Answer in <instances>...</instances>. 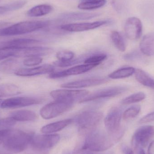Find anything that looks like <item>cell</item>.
<instances>
[{
  "label": "cell",
  "instance_id": "4316f807",
  "mask_svg": "<svg viewBox=\"0 0 154 154\" xmlns=\"http://www.w3.org/2000/svg\"><path fill=\"white\" fill-rule=\"evenodd\" d=\"M106 3V0H93L86 1L80 3L78 7L80 10H91L98 9L104 6Z\"/></svg>",
  "mask_w": 154,
  "mask_h": 154
},
{
  "label": "cell",
  "instance_id": "3957f363",
  "mask_svg": "<svg viewBox=\"0 0 154 154\" xmlns=\"http://www.w3.org/2000/svg\"><path fill=\"white\" fill-rule=\"evenodd\" d=\"M103 118V114L100 111L88 110L79 114L75 119L79 134L87 135L97 129Z\"/></svg>",
  "mask_w": 154,
  "mask_h": 154
},
{
  "label": "cell",
  "instance_id": "277c9868",
  "mask_svg": "<svg viewBox=\"0 0 154 154\" xmlns=\"http://www.w3.org/2000/svg\"><path fill=\"white\" fill-rule=\"evenodd\" d=\"M50 24L48 21H25L0 29V37L16 36L31 33L46 28Z\"/></svg>",
  "mask_w": 154,
  "mask_h": 154
},
{
  "label": "cell",
  "instance_id": "9a60e30c",
  "mask_svg": "<svg viewBox=\"0 0 154 154\" xmlns=\"http://www.w3.org/2000/svg\"><path fill=\"white\" fill-rule=\"evenodd\" d=\"M107 21H99L91 23H79L64 24L60 29L70 32H80L94 29L107 23Z\"/></svg>",
  "mask_w": 154,
  "mask_h": 154
},
{
  "label": "cell",
  "instance_id": "1f68e13d",
  "mask_svg": "<svg viewBox=\"0 0 154 154\" xmlns=\"http://www.w3.org/2000/svg\"><path fill=\"white\" fill-rule=\"evenodd\" d=\"M141 108L139 105H135L125 110L122 115L124 120H128L135 118L139 114Z\"/></svg>",
  "mask_w": 154,
  "mask_h": 154
},
{
  "label": "cell",
  "instance_id": "8992f818",
  "mask_svg": "<svg viewBox=\"0 0 154 154\" xmlns=\"http://www.w3.org/2000/svg\"><path fill=\"white\" fill-rule=\"evenodd\" d=\"M60 139V136L57 134L34 135L30 145L33 150L45 153L54 147L59 142Z\"/></svg>",
  "mask_w": 154,
  "mask_h": 154
},
{
  "label": "cell",
  "instance_id": "f35d334b",
  "mask_svg": "<svg viewBox=\"0 0 154 154\" xmlns=\"http://www.w3.org/2000/svg\"><path fill=\"white\" fill-rule=\"evenodd\" d=\"M142 56L138 51H134L125 54L124 56V59L128 61H134L141 58Z\"/></svg>",
  "mask_w": 154,
  "mask_h": 154
},
{
  "label": "cell",
  "instance_id": "ba28073f",
  "mask_svg": "<svg viewBox=\"0 0 154 154\" xmlns=\"http://www.w3.org/2000/svg\"><path fill=\"white\" fill-rule=\"evenodd\" d=\"M89 91L86 90H69L62 89L52 91L50 95L55 100H63L74 102L79 101L88 96Z\"/></svg>",
  "mask_w": 154,
  "mask_h": 154
},
{
  "label": "cell",
  "instance_id": "836d02e7",
  "mask_svg": "<svg viewBox=\"0 0 154 154\" xmlns=\"http://www.w3.org/2000/svg\"><path fill=\"white\" fill-rule=\"evenodd\" d=\"M42 60L43 59L41 57H29L23 60V63L26 66H34L40 64Z\"/></svg>",
  "mask_w": 154,
  "mask_h": 154
},
{
  "label": "cell",
  "instance_id": "7402d4cb",
  "mask_svg": "<svg viewBox=\"0 0 154 154\" xmlns=\"http://www.w3.org/2000/svg\"><path fill=\"white\" fill-rule=\"evenodd\" d=\"M52 10L53 7L49 5H39L30 9L27 12V15L31 17H40L50 13Z\"/></svg>",
  "mask_w": 154,
  "mask_h": 154
},
{
  "label": "cell",
  "instance_id": "d590c367",
  "mask_svg": "<svg viewBox=\"0 0 154 154\" xmlns=\"http://www.w3.org/2000/svg\"><path fill=\"white\" fill-rule=\"evenodd\" d=\"M27 3V1L26 0H19L6 5L5 6L7 7L8 11H11L23 8Z\"/></svg>",
  "mask_w": 154,
  "mask_h": 154
},
{
  "label": "cell",
  "instance_id": "ee69618b",
  "mask_svg": "<svg viewBox=\"0 0 154 154\" xmlns=\"http://www.w3.org/2000/svg\"><path fill=\"white\" fill-rule=\"evenodd\" d=\"M139 154H146L144 151L143 149H141L139 150Z\"/></svg>",
  "mask_w": 154,
  "mask_h": 154
},
{
  "label": "cell",
  "instance_id": "4fadbf2b",
  "mask_svg": "<svg viewBox=\"0 0 154 154\" xmlns=\"http://www.w3.org/2000/svg\"><path fill=\"white\" fill-rule=\"evenodd\" d=\"M97 66L95 65L84 64L83 65L75 66L62 71L53 72L50 74L49 77L51 79H57L70 76L81 75L88 72Z\"/></svg>",
  "mask_w": 154,
  "mask_h": 154
},
{
  "label": "cell",
  "instance_id": "ac0fdd59",
  "mask_svg": "<svg viewBox=\"0 0 154 154\" xmlns=\"http://www.w3.org/2000/svg\"><path fill=\"white\" fill-rule=\"evenodd\" d=\"M141 52L147 56L154 55V33H150L144 36L140 43Z\"/></svg>",
  "mask_w": 154,
  "mask_h": 154
},
{
  "label": "cell",
  "instance_id": "4dcf8cb0",
  "mask_svg": "<svg viewBox=\"0 0 154 154\" xmlns=\"http://www.w3.org/2000/svg\"><path fill=\"white\" fill-rule=\"evenodd\" d=\"M106 58L107 55L103 53L94 54L85 59L84 63L98 66Z\"/></svg>",
  "mask_w": 154,
  "mask_h": 154
},
{
  "label": "cell",
  "instance_id": "f546056e",
  "mask_svg": "<svg viewBox=\"0 0 154 154\" xmlns=\"http://www.w3.org/2000/svg\"><path fill=\"white\" fill-rule=\"evenodd\" d=\"M19 49L20 48H1L0 60L6 59L10 57H18Z\"/></svg>",
  "mask_w": 154,
  "mask_h": 154
},
{
  "label": "cell",
  "instance_id": "bcb514c9",
  "mask_svg": "<svg viewBox=\"0 0 154 154\" xmlns=\"http://www.w3.org/2000/svg\"><path fill=\"white\" fill-rule=\"evenodd\" d=\"M2 100L0 99V105H1V104L2 103Z\"/></svg>",
  "mask_w": 154,
  "mask_h": 154
},
{
  "label": "cell",
  "instance_id": "8d00e7d4",
  "mask_svg": "<svg viewBox=\"0 0 154 154\" xmlns=\"http://www.w3.org/2000/svg\"><path fill=\"white\" fill-rule=\"evenodd\" d=\"M64 154H116L112 152H96L92 151L81 150L80 149L75 150L74 151H66Z\"/></svg>",
  "mask_w": 154,
  "mask_h": 154
},
{
  "label": "cell",
  "instance_id": "30bf717a",
  "mask_svg": "<svg viewBox=\"0 0 154 154\" xmlns=\"http://www.w3.org/2000/svg\"><path fill=\"white\" fill-rule=\"evenodd\" d=\"M127 90V88L122 86L103 89L88 94L79 101L81 103L89 102L101 99L114 97L123 94Z\"/></svg>",
  "mask_w": 154,
  "mask_h": 154
},
{
  "label": "cell",
  "instance_id": "7bdbcfd3",
  "mask_svg": "<svg viewBox=\"0 0 154 154\" xmlns=\"http://www.w3.org/2000/svg\"><path fill=\"white\" fill-rule=\"evenodd\" d=\"M8 12V9L6 6H0V14H4Z\"/></svg>",
  "mask_w": 154,
  "mask_h": 154
},
{
  "label": "cell",
  "instance_id": "2e32d148",
  "mask_svg": "<svg viewBox=\"0 0 154 154\" xmlns=\"http://www.w3.org/2000/svg\"><path fill=\"white\" fill-rule=\"evenodd\" d=\"M55 67L52 65L46 64L31 68H20L14 73L16 75L21 77H32L40 75L54 72Z\"/></svg>",
  "mask_w": 154,
  "mask_h": 154
},
{
  "label": "cell",
  "instance_id": "f6af8a7d",
  "mask_svg": "<svg viewBox=\"0 0 154 154\" xmlns=\"http://www.w3.org/2000/svg\"><path fill=\"white\" fill-rule=\"evenodd\" d=\"M0 154H10L9 153H7L5 152H2V151H0Z\"/></svg>",
  "mask_w": 154,
  "mask_h": 154
},
{
  "label": "cell",
  "instance_id": "7dc6e473",
  "mask_svg": "<svg viewBox=\"0 0 154 154\" xmlns=\"http://www.w3.org/2000/svg\"><path fill=\"white\" fill-rule=\"evenodd\" d=\"M84 1H93V0H84Z\"/></svg>",
  "mask_w": 154,
  "mask_h": 154
},
{
  "label": "cell",
  "instance_id": "d6986e66",
  "mask_svg": "<svg viewBox=\"0 0 154 154\" xmlns=\"http://www.w3.org/2000/svg\"><path fill=\"white\" fill-rule=\"evenodd\" d=\"M73 122V119H71L57 121L44 126L41 128V131L45 134H53L61 131Z\"/></svg>",
  "mask_w": 154,
  "mask_h": 154
},
{
  "label": "cell",
  "instance_id": "6da1fadb",
  "mask_svg": "<svg viewBox=\"0 0 154 154\" xmlns=\"http://www.w3.org/2000/svg\"><path fill=\"white\" fill-rule=\"evenodd\" d=\"M125 132L122 128L113 133L96 129L86 136L83 145L79 149L96 152L107 151L120 141Z\"/></svg>",
  "mask_w": 154,
  "mask_h": 154
},
{
  "label": "cell",
  "instance_id": "7c38bea8",
  "mask_svg": "<svg viewBox=\"0 0 154 154\" xmlns=\"http://www.w3.org/2000/svg\"><path fill=\"white\" fill-rule=\"evenodd\" d=\"M143 23L137 17L128 18L125 25L126 36L129 39L136 40L140 38L143 33Z\"/></svg>",
  "mask_w": 154,
  "mask_h": 154
},
{
  "label": "cell",
  "instance_id": "60d3db41",
  "mask_svg": "<svg viewBox=\"0 0 154 154\" xmlns=\"http://www.w3.org/2000/svg\"><path fill=\"white\" fill-rule=\"evenodd\" d=\"M122 151L124 154H134L132 149L125 145L122 146Z\"/></svg>",
  "mask_w": 154,
  "mask_h": 154
},
{
  "label": "cell",
  "instance_id": "d6a6232c",
  "mask_svg": "<svg viewBox=\"0 0 154 154\" xmlns=\"http://www.w3.org/2000/svg\"><path fill=\"white\" fill-rule=\"evenodd\" d=\"M75 54L72 51H62L57 53L56 57L58 60L61 61H69L73 59Z\"/></svg>",
  "mask_w": 154,
  "mask_h": 154
},
{
  "label": "cell",
  "instance_id": "7a4b0ae2",
  "mask_svg": "<svg viewBox=\"0 0 154 154\" xmlns=\"http://www.w3.org/2000/svg\"><path fill=\"white\" fill-rule=\"evenodd\" d=\"M34 134L20 130H3V146L5 150L11 153L21 152L28 148Z\"/></svg>",
  "mask_w": 154,
  "mask_h": 154
},
{
  "label": "cell",
  "instance_id": "f1b7e54d",
  "mask_svg": "<svg viewBox=\"0 0 154 154\" xmlns=\"http://www.w3.org/2000/svg\"><path fill=\"white\" fill-rule=\"evenodd\" d=\"M146 98V95L144 92H138L132 94L122 100L121 104L122 105H128L137 102H140Z\"/></svg>",
  "mask_w": 154,
  "mask_h": 154
},
{
  "label": "cell",
  "instance_id": "44dd1931",
  "mask_svg": "<svg viewBox=\"0 0 154 154\" xmlns=\"http://www.w3.org/2000/svg\"><path fill=\"white\" fill-rule=\"evenodd\" d=\"M20 68V62L14 59H6L0 63V71L5 74H11Z\"/></svg>",
  "mask_w": 154,
  "mask_h": 154
},
{
  "label": "cell",
  "instance_id": "d4e9b609",
  "mask_svg": "<svg viewBox=\"0 0 154 154\" xmlns=\"http://www.w3.org/2000/svg\"><path fill=\"white\" fill-rule=\"evenodd\" d=\"M20 88L11 83L0 84V97H10L20 94Z\"/></svg>",
  "mask_w": 154,
  "mask_h": 154
},
{
  "label": "cell",
  "instance_id": "52a82bcc",
  "mask_svg": "<svg viewBox=\"0 0 154 154\" xmlns=\"http://www.w3.org/2000/svg\"><path fill=\"white\" fill-rule=\"evenodd\" d=\"M154 136V127L145 125L138 128L132 137V145L139 150L147 146Z\"/></svg>",
  "mask_w": 154,
  "mask_h": 154
},
{
  "label": "cell",
  "instance_id": "8fae6325",
  "mask_svg": "<svg viewBox=\"0 0 154 154\" xmlns=\"http://www.w3.org/2000/svg\"><path fill=\"white\" fill-rule=\"evenodd\" d=\"M122 115L121 109L117 107H114L109 110L104 119L105 128L107 132L115 133L121 129Z\"/></svg>",
  "mask_w": 154,
  "mask_h": 154
},
{
  "label": "cell",
  "instance_id": "484cf974",
  "mask_svg": "<svg viewBox=\"0 0 154 154\" xmlns=\"http://www.w3.org/2000/svg\"><path fill=\"white\" fill-rule=\"evenodd\" d=\"M136 69L132 67H125L115 70L109 75V78L113 79H125L134 74Z\"/></svg>",
  "mask_w": 154,
  "mask_h": 154
},
{
  "label": "cell",
  "instance_id": "5bb4252c",
  "mask_svg": "<svg viewBox=\"0 0 154 154\" xmlns=\"http://www.w3.org/2000/svg\"><path fill=\"white\" fill-rule=\"evenodd\" d=\"M108 81L107 78L101 77L88 78L63 83L61 84L60 87L62 88H82L101 85L106 83Z\"/></svg>",
  "mask_w": 154,
  "mask_h": 154
},
{
  "label": "cell",
  "instance_id": "cb8c5ba5",
  "mask_svg": "<svg viewBox=\"0 0 154 154\" xmlns=\"http://www.w3.org/2000/svg\"><path fill=\"white\" fill-rule=\"evenodd\" d=\"M98 14L88 13L84 12H70L63 14L60 16V18L64 20H87L95 18L98 16Z\"/></svg>",
  "mask_w": 154,
  "mask_h": 154
},
{
  "label": "cell",
  "instance_id": "5b68a950",
  "mask_svg": "<svg viewBox=\"0 0 154 154\" xmlns=\"http://www.w3.org/2000/svg\"><path fill=\"white\" fill-rule=\"evenodd\" d=\"M73 104L74 102L71 101L55 100L42 107L40 110V114L44 119H51L71 109Z\"/></svg>",
  "mask_w": 154,
  "mask_h": 154
},
{
  "label": "cell",
  "instance_id": "9c48e42d",
  "mask_svg": "<svg viewBox=\"0 0 154 154\" xmlns=\"http://www.w3.org/2000/svg\"><path fill=\"white\" fill-rule=\"evenodd\" d=\"M43 100L42 99L33 97H14L2 101L0 107L2 109L19 108L41 104Z\"/></svg>",
  "mask_w": 154,
  "mask_h": 154
},
{
  "label": "cell",
  "instance_id": "e575fe53",
  "mask_svg": "<svg viewBox=\"0 0 154 154\" xmlns=\"http://www.w3.org/2000/svg\"><path fill=\"white\" fill-rule=\"evenodd\" d=\"M16 122L17 121L10 117L0 119V130L10 129L12 127L15 125Z\"/></svg>",
  "mask_w": 154,
  "mask_h": 154
},
{
  "label": "cell",
  "instance_id": "ffe728a7",
  "mask_svg": "<svg viewBox=\"0 0 154 154\" xmlns=\"http://www.w3.org/2000/svg\"><path fill=\"white\" fill-rule=\"evenodd\" d=\"M10 117L16 121H33L38 118L37 114L31 110L22 109L13 111L10 114Z\"/></svg>",
  "mask_w": 154,
  "mask_h": 154
},
{
  "label": "cell",
  "instance_id": "ab89813d",
  "mask_svg": "<svg viewBox=\"0 0 154 154\" xmlns=\"http://www.w3.org/2000/svg\"><path fill=\"white\" fill-rule=\"evenodd\" d=\"M154 121V112L149 113L146 116L143 117L141 119L139 120V124H143L146 123H149Z\"/></svg>",
  "mask_w": 154,
  "mask_h": 154
},
{
  "label": "cell",
  "instance_id": "c3c4849f",
  "mask_svg": "<svg viewBox=\"0 0 154 154\" xmlns=\"http://www.w3.org/2000/svg\"><path fill=\"white\" fill-rule=\"evenodd\" d=\"M1 1V0H0V1Z\"/></svg>",
  "mask_w": 154,
  "mask_h": 154
},
{
  "label": "cell",
  "instance_id": "83f0119b",
  "mask_svg": "<svg viewBox=\"0 0 154 154\" xmlns=\"http://www.w3.org/2000/svg\"><path fill=\"white\" fill-rule=\"evenodd\" d=\"M110 38L113 44L117 49L121 52L126 50L125 41L121 34L116 31H113L110 34Z\"/></svg>",
  "mask_w": 154,
  "mask_h": 154
},
{
  "label": "cell",
  "instance_id": "b9f144b4",
  "mask_svg": "<svg viewBox=\"0 0 154 154\" xmlns=\"http://www.w3.org/2000/svg\"><path fill=\"white\" fill-rule=\"evenodd\" d=\"M148 154H154V141H152L149 145Z\"/></svg>",
  "mask_w": 154,
  "mask_h": 154
},
{
  "label": "cell",
  "instance_id": "e0dca14e",
  "mask_svg": "<svg viewBox=\"0 0 154 154\" xmlns=\"http://www.w3.org/2000/svg\"><path fill=\"white\" fill-rule=\"evenodd\" d=\"M40 41L30 38H18L6 41L0 42L1 48H23L32 47L39 44Z\"/></svg>",
  "mask_w": 154,
  "mask_h": 154
},
{
  "label": "cell",
  "instance_id": "74e56055",
  "mask_svg": "<svg viewBox=\"0 0 154 154\" xmlns=\"http://www.w3.org/2000/svg\"><path fill=\"white\" fill-rule=\"evenodd\" d=\"M80 61L79 59H72L69 61H61L60 60H57L53 63L54 66H57L60 67H65L70 66H74L75 64H78Z\"/></svg>",
  "mask_w": 154,
  "mask_h": 154
},
{
  "label": "cell",
  "instance_id": "603a6c76",
  "mask_svg": "<svg viewBox=\"0 0 154 154\" xmlns=\"http://www.w3.org/2000/svg\"><path fill=\"white\" fill-rule=\"evenodd\" d=\"M137 80L145 87L154 89V79L141 69H136L134 73Z\"/></svg>",
  "mask_w": 154,
  "mask_h": 154
}]
</instances>
